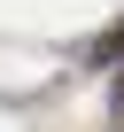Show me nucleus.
<instances>
[{
	"mask_svg": "<svg viewBox=\"0 0 124 132\" xmlns=\"http://www.w3.org/2000/svg\"><path fill=\"white\" fill-rule=\"evenodd\" d=\"M85 62H124V23H116L109 39H93V54H85Z\"/></svg>",
	"mask_w": 124,
	"mask_h": 132,
	"instance_id": "1",
	"label": "nucleus"
}]
</instances>
